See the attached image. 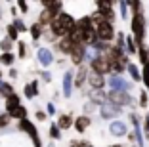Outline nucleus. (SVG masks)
Segmentation results:
<instances>
[{
	"mask_svg": "<svg viewBox=\"0 0 149 147\" xmlns=\"http://www.w3.org/2000/svg\"><path fill=\"white\" fill-rule=\"evenodd\" d=\"M128 8H132V36L136 38L138 46H143L145 38V17L141 12V2L138 0H130Z\"/></svg>",
	"mask_w": 149,
	"mask_h": 147,
	"instance_id": "f257e3e1",
	"label": "nucleus"
},
{
	"mask_svg": "<svg viewBox=\"0 0 149 147\" xmlns=\"http://www.w3.org/2000/svg\"><path fill=\"white\" fill-rule=\"evenodd\" d=\"M96 33H97V40H101V42H109V40L115 38L113 23L103 21V19H101L100 23H96Z\"/></svg>",
	"mask_w": 149,
	"mask_h": 147,
	"instance_id": "f03ea898",
	"label": "nucleus"
},
{
	"mask_svg": "<svg viewBox=\"0 0 149 147\" xmlns=\"http://www.w3.org/2000/svg\"><path fill=\"white\" fill-rule=\"evenodd\" d=\"M90 69H92V73H97V75H107L111 73V61L107 59V56L103 54V56H97L96 59L90 63Z\"/></svg>",
	"mask_w": 149,
	"mask_h": 147,
	"instance_id": "7ed1b4c3",
	"label": "nucleus"
},
{
	"mask_svg": "<svg viewBox=\"0 0 149 147\" xmlns=\"http://www.w3.org/2000/svg\"><path fill=\"white\" fill-rule=\"evenodd\" d=\"M107 101L117 107H123V105H132V95L128 92H113L111 90L107 94Z\"/></svg>",
	"mask_w": 149,
	"mask_h": 147,
	"instance_id": "20e7f679",
	"label": "nucleus"
},
{
	"mask_svg": "<svg viewBox=\"0 0 149 147\" xmlns=\"http://www.w3.org/2000/svg\"><path fill=\"white\" fill-rule=\"evenodd\" d=\"M107 82H109V86H111V90H113V92H128V90H130V86H132L123 75H111Z\"/></svg>",
	"mask_w": 149,
	"mask_h": 147,
	"instance_id": "39448f33",
	"label": "nucleus"
},
{
	"mask_svg": "<svg viewBox=\"0 0 149 147\" xmlns=\"http://www.w3.org/2000/svg\"><path fill=\"white\" fill-rule=\"evenodd\" d=\"M19 130H23V132H27V134L31 136V139L36 143V147H40V139H38V130L35 128V124H33L29 118H23V121H19Z\"/></svg>",
	"mask_w": 149,
	"mask_h": 147,
	"instance_id": "423d86ee",
	"label": "nucleus"
},
{
	"mask_svg": "<svg viewBox=\"0 0 149 147\" xmlns=\"http://www.w3.org/2000/svg\"><path fill=\"white\" fill-rule=\"evenodd\" d=\"M97 13L101 15V19H103V21L113 23V19H115L113 2H97Z\"/></svg>",
	"mask_w": 149,
	"mask_h": 147,
	"instance_id": "0eeeda50",
	"label": "nucleus"
},
{
	"mask_svg": "<svg viewBox=\"0 0 149 147\" xmlns=\"http://www.w3.org/2000/svg\"><path fill=\"white\" fill-rule=\"evenodd\" d=\"M86 46H84V44H77V46H74V50H73V54H71V61H73L74 65H77V67H80V65H82V61L86 59Z\"/></svg>",
	"mask_w": 149,
	"mask_h": 147,
	"instance_id": "6e6552de",
	"label": "nucleus"
},
{
	"mask_svg": "<svg viewBox=\"0 0 149 147\" xmlns=\"http://www.w3.org/2000/svg\"><path fill=\"white\" fill-rule=\"evenodd\" d=\"M74 46H77V44L73 42V38H71V36H63V38L57 40V48H59V52L67 54V56H71V54H73Z\"/></svg>",
	"mask_w": 149,
	"mask_h": 147,
	"instance_id": "1a4fd4ad",
	"label": "nucleus"
},
{
	"mask_svg": "<svg viewBox=\"0 0 149 147\" xmlns=\"http://www.w3.org/2000/svg\"><path fill=\"white\" fill-rule=\"evenodd\" d=\"M36 57H38V61H40L42 67H50V65L54 63V54L50 52L48 48H40L38 54H36Z\"/></svg>",
	"mask_w": 149,
	"mask_h": 147,
	"instance_id": "9d476101",
	"label": "nucleus"
},
{
	"mask_svg": "<svg viewBox=\"0 0 149 147\" xmlns=\"http://www.w3.org/2000/svg\"><path fill=\"white\" fill-rule=\"evenodd\" d=\"M101 107V117L103 118H113V117H117L118 113H120V107H117V105H113V103H103V105H100Z\"/></svg>",
	"mask_w": 149,
	"mask_h": 147,
	"instance_id": "9b49d317",
	"label": "nucleus"
},
{
	"mask_svg": "<svg viewBox=\"0 0 149 147\" xmlns=\"http://www.w3.org/2000/svg\"><path fill=\"white\" fill-rule=\"evenodd\" d=\"M88 82H90L92 90H103V86H105V77H103V75H97V73H90Z\"/></svg>",
	"mask_w": 149,
	"mask_h": 147,
	"instance_id": "f8f14e48",
	"label": "nucleus"
},
{
	"mask_svg": "<svg viewBox=\"0 0 149 147\" xmlns=\"http://www.w3.org/2000/svg\"><path fill=\"white\" fill-rule=\"evenodd\" d=\"M88 77H90L88 67H86V65H80L79 71H77V75H74V86H82V84L88 80Z\"/></svg>",
	"mask_w": 149,
	"mask_h": 147,
	"instance_id": "ddd939ff",
	"label": "nucleus"
},
{
	"mask_svg": "<svg viewBox=\"0 0 149 147\" xmlns=\"http://www.w3.org/2000/svg\"><path fill=\"white\" fill-rule=\"evenodd\" d=\"M109 130H111V134L113 136H126V124H124L123 121H113L111 122V126H109Z\"/></svg>",
	"mask_w": 149,
	"mask_h": 147,
	"instance_id": "4468645a",
	"label": "nucleus"
},
{
	"mask_svg": "<svg viewBox=\"0 0 149 147\" xmlns=\"http://www.w3.org/2000/svg\"><path fill=\"white\" fill-rule=\"evenodd\" d=\"M90 124H92V121H90V117H86V115L74 118V130H77V132H84Z\"/></svg>",
	"mask_w": 149,
	"mask_h": 147,
	"instance_id": "2eb2a0df",
	"label": "nucleus"
},
{
	"mask_svg": "<svg viewBox=\"0 0 149 147\" xmlns=\"http://www.w3.org/2000/svg\"><path fill=\"white\" fill-rule=\"evenodd\" d=\"M73 73H65V77H63V95L65 98H69L73 92Z\"/></svg>",
	"mask_w": 149,
	"mask_h": 147,
	"instance_id": "dca6fc26",
	"label": "nucleus"
},
{
	"mask_svg": "<svg viewBox=\"0 0 149 147\" xmlns=\"http://www.w3.org/2000/svg\"><path fill=\"white\" fill-rule=\"evenodd\" d=\"M17 107H21V101H19V95L17 94L6 98V113L13 111V109H17Z\"/></svg>",
	"mask_w": 149,
	"mask_h": 147,
	"instance_id": "f3484780",
	"label": "nucleus"
},
{
	"mask_svg": "<svg viewBox=\"0 0 149 147\" xmlns=\"http://www.w3.org/2000/svg\"><path fill=\"white\" fill-rule=\"evenodd\" d=\"M57 126H59V130H67L71 126H74V121L71 115H61V117L57 118Z\"/></svg>",
	"mask_w": 149,
	"mask_h": 147,
	"instance_id": "a211bd4d",
	"label": "nucleus"
},
{
	"mask_svg": "<svg viewBox=\"0 0 149 147\" xmlns=\"http://www.w3.org/2000/svg\"><path fill=\"white\" fill-rule=\"evenodd\" d=\"M8 115L13 118V121H23V118H27V109L21 105V107H17V109H13V111H10Z\"/></svg>",
	"mask_w": 149,
	"mask_h": 147,
	"instance_id": "6ab92c4d",
	"label": "nucleus"
},
{
	"mask_svg": "<svg viewBox=\"0 0 149 147\" xmlns=\"http://www.w3.org/2000/svg\"><path fill=\"white\" fill-rule=\"evenodd\" d=\"M36 94H38V84H36V80H35V82H29L25 86V98H27V100H33Z\"/></svg>",
	"mask_w": 149,
	"mask_h": 147,
	"instance_id": "aec40b11",
	"label": "nucleus"
},
{
	"mask_svg": "<svg viewBox=\"0 0 149 147\" xmlns=\"http://www.w3.org/2000/svg\"><path fill=\"white\" fill-rule=\"evenodd\" d=\"M140 46H138L134 36H126V54H138Z\"/></svg>",
	"mask_w": 149,
	"mask_h": 147,
	"instance_id": "412c9836",
	"label": "nucleus"
},
{
	"mask_svg": "<svg viewBox=\"0 0 149 147\" xmlns=\"http://www.w3.org/2000/svg\"><path fill=\"white\" fill-rule=\"evenodd\" d=\"M29 31H31V36H33V38L38 40L40 36H42V33H44V27L36 21V23H33V25H31V29H29Z\"/></svg>",
	"mask_w": 149,
	"mask_h": 147,
	"instance_id": "4be33fe9",
	"label": "nucleus"
},
{
	"mask_svg": "<svg viewBox=\"0 0 149 147\" xmlns=\"http://www.w3.org/2000/svg\"><path fill=\"white\" fill-rule=\"evenodd\" d=\"M126 71L130 73V77H132V80H134V82H140V80H141V73H140V69H138L134 63L128 65V69H126Z\"/></svg>",
	"mask_w": 149,
	"mask_h": 147,
	"instance_id": "5701e85b",
	"label": "nucleus"
},
{
	"mask_svg": "<svg viewBox=\"0 0 149 147\" xmlns=\"http://www.w3.org/2000/svg\"><path fill=\"white\" fill-rule=\"evenodd\" d=\"M0 94L4 95V98H10V95H13L15 92H13V88H12L10 82H2V80H0Z\"/></svg>",
	"mask_w": 149,
	"mask_h": 147,
	"instance_id": "b1692460",
	"label": "nucleus"
},
{
	"mask_svg": "<svg viewBox=\"0 0 149 147\" xmlns=\"http://www.w3.org/2000/svg\"><path fill=\"white\" fill-rule=\"evenodd\" d=\"M13 59H15V57H13L12 52H10V54H0V63L6 65V67H12V65H13Z\"/></svg>",
	"mask_w": 149,
	"mask_h": 147,
	"instance_id": "393cba45",
	"label": "nucleus"
},
{
	"mask_svg": "<svg viewBox=\"0 0 149 147\" xmlns=\"http://www.w3.org/2000/svg\"><path fill=\"white\" fill-rule=\"evenodd\" d=\"M138 56H140V61L143 65H147L149 63V50L145 46H140V50H138Z\"/></svg>",
	"mask_w": 149,
	"mask_h": 147,
	"instance_id": "a878e982",
	"label": "nucleus"
},
{
	"mask_svg": "<svg viewBox=\"0 0 149 147\" xmlns=\"http://www.w3.org/2000/svg\"><path fill=\"white\" fill-rule=\"evenodd\" d=\"M0 50H2V54H10V50H12V40H10L8 36L0 42Z\"/></svg>",
	"mask_w": 149,
	"mask_h": 147,
	"instance_id": "bb28decb",
	"label": "nucleus"
},
{
	"mask_svg": "<svg viewBox=\"0 0 149 147\" xmlns=\"http://www.w3.org/2000/svg\"><path fill=\"white\" fill-rule=\"evenodd\" d=\"M17 36H19V31L15 29L13 25H8V38L13 42V40H17Z\"/></svg>",
	"mask_w": 149,
	"mask_h": 147,
	"instance_id": "cd10ccee",
	"label": "nucleus"
},
{
	"mask_svg": "<svg viewBox=\"0 0 149 147\" xmlns=\"http://www.w3.org/2000/svg\"><path fill=\"white\" fill-rule=\"evenodd\" d=\"M141 80H143V84L149 88V63L143 65V71H141Z\"/></svg>",
	"mask_w": 149,
	"mask_h": 147,
	"instance_id": "c85d7f7f",
	"label": "nucleus"
},
{
	"mask_svg": "<svg viewBox=\"0 0 149 147\" xmlns=\"http://www.w3.org/2000/svg\"><path fill=\"white\" fill-rule=\"evenodd\" d=\"M115 46H118L120 50H126V38H124L123 33H118V35H117V44H115Z\"/></svg>",
	"mask_w": 149,
	"mask_h": 147,
	"instance_id": "c756f323",
	"label": "nucleus"
},
{
	"mask_svg": "<svg viewBox=\"0 0 149 147\" xmlns=\"http://www.w3.org/2000/svg\"><path fill=\"white\" fill-rule=\"evenodd\" d=\"M59 132H61V130H59V126H57V124H52V126H50V138L57 139V138H59Z\"/></svg>",
	"mask_w": 149,
	"mask_h": 147,
	"instance_id": "7c9ffc66",
	"label": "nucleus"
},
{
	"mask_svg": "<svg viewBox=\"0 0 149 147\" xmlns=\"http://www.w3.org/2000/svg\"><path fill=\"white\" fill-rule=\"evenodd\" d=\"M147 100H149L147 90H141V94H140V105L141 107H147Z\"/></svg>",
	"mask_w": 149,
	"mask_h": 147,
	"instance_id": "2f4dec72",
	"label": "nucleus"
},
{
	"mask_svg": "<svg viewBox=\"0 0 149 147\" xmlns=\"http://www.w3.org/2000/svg\"><path fill=\"white\" fill-rule=\"evenodd\" d=\"M12 25H13V27H15V29H17V31H19V33H23V31H27V27H25V23H23V21H21V19H15V21H13V23H12Z\"/></svg>",
	"mask_w": 149,
	"mask_h": 147,
	"instance_id": "473e14b6",
	"label": "nucleus"
},
{
	"mask_svg": "<svg viewBox=\"0 0 149 147\" xmlns=\"http://www.w3.org/2000/svg\"><path fill=\"white\" fill-rule=\"evenodd\" d=\"M10 115L8 113H2V115H0V128H2V126H8V122H10Z\"/></svg>",
	"mask_w": 149,
	"mask_h": 147,
	"instance_id": "72a5a7b5",
	"label": "nucleus"
},
{
	"mask_svg": "<svg viewBox=\"0 0 149 147\" xmlns=\"http://www.w3.org/2000/svg\"><path fill=\"white\" fill-rule=\"evenodd\" d=\"M143 136H145V138H149V115L143 118Z\"/></svg>",
	"mask_w": 149,
	"mask_h": 147,
	"instance_id": "f704fd0d",
	"label": "nucleus"
},
{
	"mask_svg": "<svg viewBox=\"0 0 149 147\" xmlns=\"http://www.w3.org/2000/svg\"><path fill=\"white\" fill-rule=\"evenodd\" d=\"M17 50H19V57H25V56H27V48H25V42H19V44H17Z\"/></svg>",
	"mask_w": 149,
	"mask_h": 147,
	"instance_id": "c9c22d12",
	"label": "nucleus"
},
{
	"mask_svg": "<svg viewBox=\"0 0 149 147\" xmlns=\"http://www.w3.org/2000/svg\"><path fill=\"white\" fill-rule=\"evenodd\" d=\"M46 113H48V115H54V113H56V107H54V103H48V105H46Z\"/></svg>",
	"mask_w": 149,
	"mask_h": 147,
	"instance_id": "e433bc0d",
	"label": "nucleus"
},
{
	"mask_svg": "<svg viewBox=\"0 0 149 147\" xmlns=\"http://www.w3.org/2000/svg\"><path fill=\"white\" fill-rule=\"evenodd\" d=\"M17 6L23 10V12H27V8H29V4H27V2H23V0H19V2H17Z\"/></svg>",
	"mask_w": 149,
	"mask_h": 147,
	"instance_id": "4c0bfd02",
	"label": "nucleus"
},
{
	"mask_svg": "<svg viewBox=\"0 0 149 147\" xmlns=\"http://www.w3.org/2000/svg\"><path fill=\"white\" fill-rule=\"evenodd\" d=\"M40 75H42V80H44V82H50V78H52V77H50V73H40Z\"/></svg>",
	"mask_w": 149,
	"mask_h": 147,
	"instance_id": "58836bf2",
	"label": "nucleus"
},
{
	"mask_svg": "<svg viewBox=\"0 0 149 147\" xmlns=\"http://www.w3.org/2000/svg\"><path fill=\"white\" fill-rule=\"evenodd\" d=\"M36 118H38V121H44V118H46V113L38 111V113H36Z\"/></svg>",
	"mask_w": 149,
	"mask_h": 147,
	"instance_id": "ea45409f",
	"label": "nucleus"
},
{
	"mask_svg": "<svg viewBox=\"0 0 149 147\" xmlns=\"http://www.w3.org/2000/svg\"><path fill=\"white\" fill-rule=\"evenodd\" d=\"M10 77H12V78H15V77H17V71H15V69H12V71H10Z\"/></svg>",
	"mask_w": 149,
	"mask_h": 147,
	"instance_id": "a19ab883",
	"label": "nucleus"
},
{
	"mask_svg": "<svg viewBox=\"0 0 149 147\" xmlns=\"http://www.w3.org/2000/svg\"><path fill=\"white\" fill-rule=\"evenodd\" d=\"M111 147H123V145H111Z\"/></svg>",
	"mask_w": 149,
	"mask_h": 147,
	"instance_id": "79ce46f5",
	"label": "nucleus"
},
{
	"mask_svg": "<svg viewBox=\"0 0 149 147\" xmlns=\"http://www.w3.org/2000/svg\"><path fill=\"white\" fill-rule=\"evenodd\" d=\"M0 77H2V73H0Z\"/></svg>",
	"mask_w": 149,
	"mask_h": 147,
	"instance_id": "37998d69",
	"label": "nucleus"
}]
</instances>
